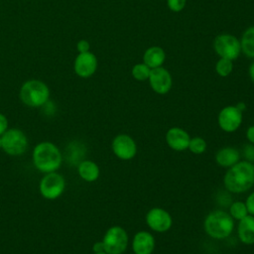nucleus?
Listing matches in <instances>:
<instances>
[{
  "mask_svg": "<svg viewBox=\"0 0 254 254\" xmlns=\"http://www.w3.org/2000/svg\"><path fill=\"white\" fill-rule=\"evenodd\" d=\"M1 146H2V145H1V136H0V149H1Z\"/></svg>",
  "mask_w": 254,
  "mask_h": 254,
  "instance_id": "34",
  "label": "nucleus"
},
{
  "mask_svg": "<svg viewBox=\"0 0 254 254\" xmlns=\"http://www.w3.org/2000/svg\"><path fill=\"white\" fill-rule=\"evenodd\" d=\"M166 54L164 50L160 47L154 46L147 49L143 56L144 64H147L150 68H155L162 66L163 63L165 62Z\"/></svg>",
  "mask_w": 254,
  "mask_h": 254,
  "instance_id": "19",
  "label": "nucleus"
},
{
  "mask_svg": "<svg viewBox=\"0 0 254 254\" xmlns=\"http://www.w3.org/2000/svg\"><path fill=\"white\" fill-rule=\"evenodd\" d=\"M245 204H246V207L248 210V214L254 215V191L251 192L247 196V198L245 200Z\"/></svg>",
  "mask_w": 254,
  "mask_h": 254,
  "instance_id": "26",
  "label": "nucleus"
},
{
  "mask_svg": "<svg viewBox=\"0 0 254 254\" xmlns=\"http://www.w3.org/2000/svg\"><path fill=\"white\" fill-rule=\"evenodd\" d=\"M246 138H247V140H248L250 143L254 144V125L250 126V127L247 129V131H246Z\"/></svg>",
  "mask_w": 254,
  "mask_h": 254,
  "instance_id": "29",
  "label": "nucleus"
},
{
  "mask_svg": "<svg viewBox=\"0 0 254 254\" xmlns=\"http://www.w3.org/2000/svg\"><path fill=\"white\" fill-rule=\"evenodd\" d=\"M188 149L195 155H200V154L204 153V151L206 150V142L201 137L190 138Z\"/></svg>",
  "mask_w": 254,
  "mask_h": 254,
  "instance_id": "24",
  "label": "nucleus"
},
{
  "mask_svg": "<svg viewBox=\"0 0 254 254\" xmlns=\"http://www.w3.org/2000/svg\"><path fill=\"white\" fill-rule=\"evenodd\" d=\"M190 137L189 133L180 127H172L166 133V142L168 146L178 152L185 151L189 148Z\"/></svg>",
  "mask_w": 254,
  "mask_h": 254,
  "instance_id": "13",
  "label": "nucleus"
},
{
  "mask_svg": "<svg viewBox=\"0 0 254 254\" xmlns=\"http://www.w3.org/2000/svg\"><path fill=\"white\" fill-rule=\"evenodd\" d=\"M205 233L213 239H224L228 237L234 229V219L229 212L216 209L209 212L203 221Z\"/></svg>",
  "mask_w": 254,
  "mask_h": 254,
  "instance_id": "3",
  "label": "nucleus"
},
{
  "mask_svg": "<svg viewBox=\"0 0 254 254\" xmlns=\"http://www.w3.org/2000/svg\"><path fill=\"white\" fill-rule=\"evenodd\" d=\"M50 96L48 86L37 79L26 81L20 89L21 101L30 107H40L47 103Z\"/></svg>",
  "mask_w": 254,
  "mask_h": 254,
  "instance_id": "4",
  "label": "nucleus"
},
{
  "mask_svg": "<svg viewBox=\"0 0 254 254\" xmlns=\"http://www.w3.org/2000/svg\"><path fill=\"white\" fill-rule=\"evenodd\" d=\"M229 214L234 220H240L248 214V210L245 202L241 200H237L231 203L229 207Z\"/></svg>",
  "mask_w": 254,
  "mask_h": 254,
  "instance_id": "21",
  "label": "nucleus"
},
{
  "mask_svg": "<svg viewBox=\"0 0 254 254\" xmlns=\"http://www.w3.org/2000/svg\"><path fill=\"white\" fill-rule=\"evenodd\" d=\"M217 121L221 130L232 133L236 131L242 123V112L236 106H225L218 113Z\"/></svg>",
  "mask_w": 254,
  "mask_h": 254,
  "instance_id": "10",
  "label": "nucleus"
},
{
  "mask_svg": "<svg viewBox=\"0 0 254 254\" xmlns=\"http://www.w3.org/2000/svg\"><path fill=\"white\" fill-rule=\"evenodd\" d=\"M239 240L246 245L254 244V215L247 214L239 220L237 226Z\"/></svg>",
  "mask_w": 254,
  "mask_h": 254,
  "instance_id": "16",
  "label": "nucleus"
},
{
  "mask_svg": "<svg viewBox=\"0 0 254 254\" xmlns=\"http://www.w3.org/2000/svg\"><path fill=\"white\" fill-rule=\"evenodd\" d=\"M78 176L87 183L95 182L100 175L98 165L91 160H84L79 163L77 167Z\"/></svg>",
  "mask_w": 254,
  "mask_h": 254,
  "instance_id": "18",
  "label": "nucleus"
},
{
  "mask_svg": "<svg viewBox=\"0 0 254 254\" xmlns=\"http://www.w3.org/2000/svg\"><path fill=\"white\" fill-rule=\"evenodd\" d=\"M151 68L145 64H137L132 68V75L136 80L144 81L149 78Z\"/></svg>",
  "mask_w": 254,
  "mask_h": 254,
  "instance_id": "22",
  "label": "nucleus"
},
{
  "mask_svg": "<svg viewBox=\"0 0 254 254\" xmlns=\"http://www.w3.org/2000/svg\"><path fill=\"white\" fill-rule=\"evenodd\" d=\"M148 79L152 89L158 94L168 93L173 83L171 73L168 71V69L162 66L151 68Z\"/></svg>",
  "mask_w": 254,
  "mask_h": 254,
  "instance_id": "12",
  "label": "nucleus"
},
{
  "mask_svg": "<svg viewBox=\"0 0 254 254\" xmlns=\"http://www.w3.org/2000/svg\"><path fill=\"white\" fill-rule=\"evenodd\" d=\"M129 237L126 230L119 226L114 225L109 227L102 238L104 251L107 254H122L128 247Z\"/></svg>",
  "mask_w": 254,
  "mask_h": 254,
  "instance_id": "6",
  "label": "nucleus"
},
{
  "mask_svg": "<svg viewBox=\"0 0 254 254\" xmlns=\"http://www.w3.org/2000/svg\"><path fill=\"white\" fill-rule=\"evenodd\" d=\"M97 67V60L92 53H80L74 62V70L81 77H89Z\"/></svg>",
  "mask_w": 254,
  "mask_h": 254,
  "instance_id": "14",
  "label": "nucleus"
},
{
  "mask_svg": "<svg viewBox=\"0 0 254 254\" xmlns=\"http://www.w3.org/2000/svg\"><path fill=\"white\" fill-rule=\"evenodd\" d=\"M147 225L156 232H166L173 224L172 215L162 207H153L146 214Z\"/></svg>",
  "mask_w": 254,
  "mask_h": 254,
  "instance_id": "11",
  "label": "nucleus"
},
{
  "mask_svg": "<svg viewBox=\"0 0 254 254\" xmlns=\"http://www.w3.org/2000/svg\"><path fill=\"white\" fill-rule=\"evenodd\" d=\"M92 250L93 252H101V251H104V247H103V243L102 241H98V242H95L92 246Z\"/></svg>",
  "mask_w": 254,
  "mask_h": 254,
  "instance_id": "30",
  "label": "nucleus"
},
{
  "mask_svg": "<svg viewBox=\"0 0 254 254\" xmlns=\"http://www.w3.org/2000/svg\"><path fill=\"white\" fill-rule=\"evenodd\" d=\"M65 189V180L63 175L52 172L47 173L41 179L39 190L41 195L49 200H54L60 197Z\"/></svg>",
  "mask_w": 254,
  "mask_h": 254,
  "instance_id": "7",
  "label": "nucleus"
},
{
  "mask_svg": "<svg viewBox=\"0 0 254 254\" xmlns=\"http://www.w3.org/2000/svg\"><path fill=\"white\" fill-rule=\"evenodd\" d=\"M240 45L243 54L247 58L254 59V26H251L245 30L242 35Z\"/></svg>",
  "mask_w": 254,
  "mask_h": 254,
  "instance_id": "20",
  "label": "nucleus"
},
{
  "mask_svg": "<svg viewBox=\"0 0 254 254\" xmlns=\"http://www.w3.org/2000/svg\"><path fill=\"white\" fill-rule=\"evenodd\" d=\"M225 189L233 193H242L254 186V164L250 161H239L228 168L223 178Z\"/></svg>",
  "mask_w": 254,
  "mask_h": 254,
  "instance_id": "1",
  "label": "nucleus"
},
{
  "mask_svg": "<svg viewBox=\"0 0 254 254\" xmlns=\"http://www.w3.org/2000/svg\"><path fill=\"white\" fill-rule=\"evenodd\" d=\"M240 161V153L236 148L224 147L215 154V162L223 167L230 168Z\"/></svg>",
  "mask_w": 254,
  "mask_h": 254,
  "instance_id": "17",
  "label": "nucleus"
},
{
  "mask_svg": "<svg viewBox=\"0 0 254 254\" xmlns=\"http://www.w3.org/2000/svg\"><path fill=\"white\" fill-rule=\"evenodd\" d=\"M167 4L170 10L174 12H180L185 8L187 0H167Z\"/></svg>",
  "mask_w": 254,
  "mask_h": 254,
  "instance_id": "25",
  "label": "nucleus"
},
{
  "mask_svg": "<svg viewBox=\"0 0 254 254\" xmlns=\"http://www.w3.org/2000/svg\"><path fill=\"white\" fill-rule=\"evenodd\" d=\"M155 246V237L148 231H138L133 237L132 250L134 254H152Z\"/></svg>",
  "mask_w": 254,
  "mask_h": 254,
  "instance_id": "15",
  "label": "nucleus"
},
{
  "mask_svg": "<svg viewBox=\"0 0 254 254\" xmlns=\"http://www.w3.org/2000/svg\"><path fill=\"white\" fill-rule=\"evenodd\" d=\"M235 106H236V107H237L241 112H242V111H244V110H245V108H246V106H245V104H244L243 102H239V103H238L237 105H235Z\"/></svg>",
  "mask_w": 254,
  "mask_h": 254,
  "instance_id": "32",
  "label": "nucleus"
},
{
  "mask_svg": "<svg viewBox=\"0 0 254 254\" xmlns=\"http://www.w3.org/2000/svg\"><path fill=\"white\" fill-rule=\"evenodd\" d=\"M249 75H250L251 80L254 82V62L249 66Z\"/></svg>",
  "mask_w": 254,
  "mask_h": 254,
  "instance_id": "31",
  "label": "nucleus"
},
{
  "mask_svg": "<svg viewBox=\"0 0 254 254\" xmlns=\"http://www.w3.org/2000/svg\"><path fill=\"white\" fill-rule=\"evenodd\" d=\"M32 159L35 168L47 174L60 169L63 162V155L57 145L52 142L44 141L34 147Z\"/></svg>",
  "mask_w": 254,
  "mask_h": 254,
  "instance_id": "2",
  "label": "nucleus"
},
{
  "mask_svg": "<svg viewBox=\"0 0 254 254\" xmlns=\"http://www.w3.org/2000/svg\"><path fill=\"white\" fill-rule=\"evenodd\" d=\"M77 50L79 53H86L88 52L89 50V44L88 42L84 41V40H81L77 43Z\"/></svg>",
  "mask_w": 254,
  "mask_h": 254,
  "instance_id": "28",
  "label": "nucleus"
},
{
  "mask_svg": "<svg viewBox=\"0 0 254 254\" xmlns=\"http://www.w3.org/2000/svg\"><path fill=\"white\" fill-rule=\"evenodd\" d=\"M93 254H107L105 251H101V252H93Z\"/></svg>",
  "mask_w": 254,
  "mask_h": 254,
  "instance_id": "33",
  "label": "nucleus"
},
{
  "mask_svg": "<svg viewBox=\"0 0 254 254\" xmlns=\"http://www.w3.org/2000/svg\"><path fill=\"white\" fill-rule=\"evenodd\" d=\"M213 48L215 53L223 59L228 60H236L241 53V45L240 41L229 34H221L218 35L214 39Z\"/></svg>",
  "mask_w": 254,
  "mask_h": 254,
  "instance_id": "8",
  "label": "nucleus"
},
{
  "mask_svg": "<svg viewBox=\"0 0 254 254\" xmlns=\"http://www.w3.org/2000/svg\"><path fill=\"white\" fill-rule=\"evenodd\" d=\"M114 155L123 161L133 159L137 154V145L134 139L127 134H119L114 137L111 143Z\"/></svg>",
  "mask_w": 254,
  "mask_h": 254,
  "instance_id": "9",
  "label": "nucleus"
},
{
  "mask_svg": "<svg viewBox=\"0 0 254 254\" xmlns=\"http://www.w3.org/2000/svg\"><path fill=\"white\" fill-rule=\"evenodd\" d=\"M1 149L10 156H21L28 149V138L18 128H8L1 136Z\"/></svg>",
  "mask_w": 254,
  "mask_h": 254,
  "instance_id": "5",
  "label": "nucleus"
},
{
  "mask_svg": "<svg viewBox=\"0 0 254 254\" xmlns=\"http://www.w3.org/2000/svg\"><path fill=\"white\" fill-rule=\"evenodd\" d=\"M233 69V64L231 60L220 58L219 61H217L215 64V70L220 76H227L231 73Z\"/></svg>",
  "mask_w": 254,
  "mask_h": 254,
  "instance_id": "23",
  "label": "nucleus"
},
{
  "mask_svg": "<svg viewBox=\"0 0 254 254\" xmlns=\"http://www.w3.org/2000/svg\"><path fill=\"white\" fill-rule=\"evenodd\" d=\"M8 129V119L7 117L0 113V136H2Z\"/></svg>",
  "mask_w": 254,
  "mask_h": 254,
  "instance_id": "27",
  "label": "nucleus"
}]
</instances>
